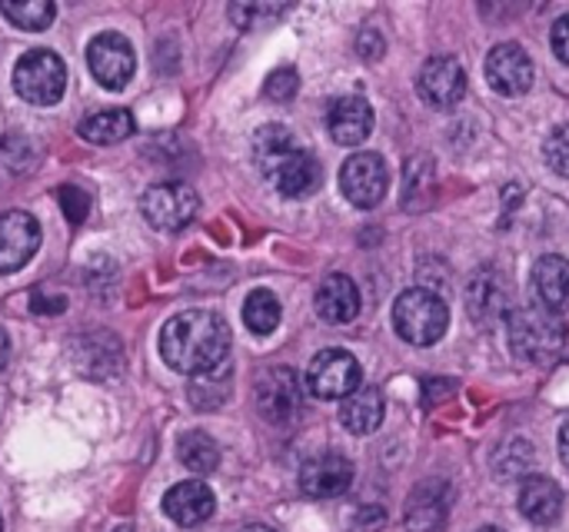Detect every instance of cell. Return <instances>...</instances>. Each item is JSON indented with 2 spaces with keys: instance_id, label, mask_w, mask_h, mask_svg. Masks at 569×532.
I'll use <instances>...</instances> for the list:
<instances>
[{
  "instance_id": "28",
  "label": "cell",
  "mask_w": 569,
  "mask_h": 532,
  "mask_svg": "<svg viewBox=\"0 0 569 532\" xmlns=\"http://www.w3.org/2000/svg\"><path fill=\"white\" fill-rule=\"evenodd\" d=\"M543 157H547V163H550V170H553L557 177H567L569 180V123L557 127V130L547 137Z\"/></svg>"
},
{
  "instance_id": "21",
  "label": "cell",
  "mask_w": 569,
  "mask_h": 532,
  "mask_svg": "<svg viewBox=\"0 0 569 532\" xmlns=\"http://www.w3.org/2000/svg\"><path fill=\"white\" fill-rule=\"evenodd\" d=\"M467 307H470V317L487 327V323H497L507 310V287L503 280L493 273V270H480L473 280H470V290H467Z\"/></svg>"
},
{
  "instance_id": "7",
  "label": "cell",
  "mask_w": 569,
  "mask_h": 532,
  "mask_svg": "<svg viewBox=\"0 0 569 532\" xmlns=\"http://www.w3.org/2000/svg\"><path fill=\"white\" fill-rule=\"evenodd\" d=\"M197 207H200L197 193L187 183H180V180L153 183L140 197V210H143L147 223L157 227V230H163V233L183 230L197 217Z\"/></svg>"
},
{
  "instance_id": "20",
  "label": "cell",
  "mask_w": 569,
  "mask_h": 532,
  "mask_svg": "<svg viewBox=\"0 0 569 532\" xmlns=\"http://www.w3.org/2000/svg\"><path fill=\"white\" fill-rule=\"evenodd\" d=\"M520 513L533 526H553L563 516V490L550 476H527L520 483Z\"/></svg>"
},
{
  "instance_id": "13",
  "label": "cell",
  "mask_w": 569,
  "mask_h": 532,
  "mask_svg": "<svg viewBox=\"0 0 569 532\" xmlns=\"http://www.w3.org/2000/svg\"><path fill=\"white\" fill-rule=\"evenodd\" d=\"M487 80L503 97H523L533 87V60L520 43H497L487 57Z\"/></svg>"
},
{
  "instance_id": "26",
  "label": "cell",
  "mask_w": 569,
  "mask_h": 532,
  "mask_svg": "<svg viewBox=\"0 0 569 532\" xmlns=\"http://www.w3.org/2000/svg\"><path fill=\"white\" fill-rule=\"evenodd\" d=\"M230 360L210 373H200L190 380V400L197 410H217L227 397H230Z\"/></svg>"
},
{
  "instance_id": "22",
  "label": "cell",
  "mask_w": 569,
  "mask_h": 532,
  "mask_svg": "<svg viewBox=\"0 0 569 532\" xmlns=\"http://www.w3.org/2000/svg\"><path fill=\"white\" fill-rule=\"evenodd\" d=\"M387 416V400L377 387H360L350 400H343L340 406V423L353 433V436H367L373 433Z\"/></svg>"
},
{
  "instance_id": "9",
  "label": "cell",
  "mask_w": 569,
  "mask_h": 532,
  "mask_svg": "<svg viewBox=\"0 0 569 532\" xmlns=\"http://www.w3.org/2000/svg\"><path fill=\"white\" fill-rule=\"evenodd\" d=\"M257 410L270 423H290L300 413L303 403V383L290 367H273L263 370L257 380Z\"/></svg>"
},
{
  "instance_id": "35",
  "label": "cell",
  "mask_w": 569,
  "mask_h": 532,
  "mask_svg": "<svg viewBox=\"0 0 569 532\" xmlns=\"http://www.w3.org/2000/svg\"><path fill=\"white\" fill-rule=\"evenodd\" d=\"M560 456H563V463L569 466V416L563 420V426H560Z\"/></svg>"
},
{
  "instance_id": "3",
  "label": "cell",
  "mask_w": 569,
  "mask_h": 532,
  "mask_svg": "<svg viewBox=\"0 0 569 532\" xmlns=\"http://www.w3.org/2000/svg\"><path fill=\"white\" fill-rule=\"evenodd\" d=\"M450 307L427 287H410L393 303V330L410 347H433L447 337Z\"/></svg>"
},
{
  "instance_id": "32",
  "label": "cell",
  "mask_w": 569,
  "mask_h": 532,
  "mask_svg": "<svg viewBox=\"0 0 569 532\" xmlns=\"http://www.w3.org/2000/svg\"><path fill=\"white\" fill-rule=\"evenodd\" d=\"M357 50H360L367 60H380L383 50H387V43H383V37H380L377 30H363V33L357 37Z\"/></svg>"
},
{
  "instance_id": "19",
  "label": "cell",
  "mask_w": 569,
  "mask_h": 532,
  "mask_svg": "<svg viewBox=\"0 0 569 532\" xmlns=\"http://www.w3.org/2000/svg\"><path fill=\"white\" fill-rule=\"evenodd\" d=\"M530 287H533L537 307H543V310L560 317L563 310H569V260L557 257V253L537 260Z\"/></svg>"
},
{
  "instance_id": "18",
  "label": "cell",
  "mask_w": 569,
  "mask_h": 532,
  "mask_svg": "<svg viewBox=\"0 0 569 532\" xmlns=\"http://www.w3.org/2000/svg\"><path fill=\"white\" fill-rule=\"evenodd\" d=\"M317 313L320 320L333 323V327H343V323H353L357 313H360V290L350 277L343 273H330L320 287H317Z\"/></svg>"
},
{
  "instance_id": "27",
  "label": "cell",
  "mask_w": 569,
  "mask_h": 532,
  "mask_svg": "<svg viewBox=\"0 0 569 532\" xmlns=\"http://www.w3.org/2000/svg\"><path fill=\"white\" fill-rule=\"evenodd\" d=\"M0 13L23 30H47L57 17V7L50 0H0Z\"/></svg>"
},
{
  "instance_id": "23",
  "label": "cell",
  "mask_w": 569,
  "mask_h": 532,
  "mask_svg": "<svg viewBox=\"0 0 569 532\" xmlns=\"http://www.w3.org/2000/svg\"><path fill=\"white\" fill-rule=\"evenodd\" d=\"M77 130H80V137H83L87 143H103V147H110V143H120V140L133 137L137 120H133L130 110L110 107V110H97V113L83 117Z\"/></svg>"
},
{
  "instance_id": "39",
  "label": "cell",
  "mask_w": 569,
  "mask_h": 532,
  "mask_svg": "<svg viewBox=\"0 0 569 532\" xmlns=\"http://www.w3.org/2000/svg\"><path fill=\"white\" fill-rule=\"evenodd\" d=\"M0 532H3V523H0Z\"/></svg>"
},
{
  "instance_id": "29",
  "label": "cell",
  "mask_w": 569,
  "mask_h": 532,
  "mask_svg": "<svg viewBox=\"0 0 569 532\" xmlns=\"http://www.w3.org/2000/svg\"><path fill=\"white\" fill-rule=\"evenodd\" d=\"M263 93H267L270 100H277V103L290 100V97L297 93V70H293V67L273 70V73L267 77V83H263Z\"/></svg>"
},
{
  "instance_id": "6",
  "label": "cell",
  "mask_w": 569,
  "mask_h": 532,
  "mask_svg": "<svg viewBox=\"0 0 569 532\" xmlns=\"http://www.w3.org/2000/svg\"><path fill=\"white\" fill-rule=\"evenodd\" d=\"M340 190L360 210L380 207L387 190H390L387 160L380 153H370V150H360V153L347 157L343 167H340Z\"/></svg>"
},
{
  "instance_id": "24",
  "label": "cell",
  "mask_w": 569,
  "mask_h": 532,
  "mask_svg": "<svg viewBox=\"0 0 569 532\" xmlns=\"http://www.w3.org/2000/svg\"><path fill=\"white\" fill-rule=\"evenodd\" d=\"M177 453H180V463L197 476H207V473H213L220 466V446L200 430L183 433L180 443H177Z\"/></svg>"
},
{
  "instance_id": "33",
  "label": "cell",
  "mask_w": 569,
  "mask_h": 532,
  "mask_svg": "<svg viewBox=\"0 0 569 532\" xmlns=\"http://www.w3.org/2000/svg\"><path fill=\"white\" fill-rule=\"evenodd\" d=\"M387 523V513L380 506H363L353 520V532H373Z\"/></svg>"
},
{
  "instance_id": "15",
  "label": "cell",
  "mask_w": 569,
  "mask_h": 532,
  "mask_svg": "<svg viewBox=\"0 0 569 532\" xmlns=\"http://www.w3.org/2000/svg\"><path fill=\"white\" fill-rule=\"evenodd\" d=\"M450 516V486L440 480H423L407 500V530L443 532Z\"/></svg>"
},
{
  "instance_id": "10",
  "label": "cell",
  "mask_w": 569,
  "mask_h": 532,
  "mask_svg": "<svg viewBox=\"0 0 569 532\" xmlns=\"http://www.w3.org/2000/svg\"><path fill=\"white\" fill-rule=\"evenodd\" d=\"M87 63H90V73L97 77V83H103L110 90L127 87L137 70L133 47L120 33H97L87 43Z\"/></svg>"
},
{
  "instance_id": "25",
  "label": "cell",
  "mask_w": 569,
  "mask_h": 532,
  "mask_svg": "<svg viewBox=\"0 0 569 532\" xmlns=\"http://www.w3.org/2000/svg\"><path fill=\"white\" fill-rule=\"evenodd\" d=\"M280 317H283L280 300H277L270 290H253V293L247 297V303H243V323H247V330L257 333V337L273 333V330L280 327Z\"/></svg>"
},
{
  "instance_id": "11",
  "label": "cell",
  "mask_w": 569,
  "mask_h": 532,
  "mask_svg": "<svg viewBox=\"0 0 569 532\" xmlns=\"http://www.w3.org/2000/svg\"><path fill=\"white\" fill-rule=\"evenodd\" d=\"M420 97L437 110H453L467 93V73L457 57H430L417 77Z\"/></svg>"
},
{
  "instance_id": "8",
  "label": "cell",
  "mask_w": 569,
  "mask_h": 532,
  "mask_svg": "<svg viewBox=\"0 0 569 532\" xmlns=\"http://www.w3.org/2000/svg\"><path fill=\"white\" fill-rule=\"evenodd\" d=\"M363 383V370L347 350H323L307 367V387L317 400H350Z\"/></svg>"
},
{
  "instance_id": "31",
  "label": "cell",
  "mask_w": 569,
  "mask_h": 532,
  "mask_svg": "<svg viewBox=\"0 0 569 532\" xmlns=\"http://www.w3.org/2000/svg\"><path fill=\"white\" fill-rule=\"evenodd\" d=\"M283 7H260V3H233L230 7V17L240 23V27H253L260 17H273V13H280Z\"/></svg>"
},
{
  "instance_id": "34",
  "label": "cell",
  "mask_w": 569,
  "mask_h": 532,
  "mask_svg": "<svg viewBox=\"0 0 569 532\" xmlns=\"http://www.w3.org/2000/svg\"><path fill=\"white\" fill-rule=\"evenodd\" d=\"M550 43H553V53H557L563 63H569V13L567 17H560V20L553 23Z\"/></svg>"
},
{
  "instance_id": "4",
  "label": "cell",
  "mask_w": 569,
  "mask_h": 532,
  "mask_svg": "<svg viewBox=\"0 0 569 532\" xmlns=\"http://www.w3.org/2000/svg\"><path fill=\"white\" fill-rule=\"evenodd\" d=\"M569 327L543 307H520L510 313V350L527 363H550L563 353Z\"/></svg>"
},
{
  "instance_id": "5",
  "label": "cell",
  "mask_w": 569,
  "mask_h": 532,
  "mask_svg": "<svg viewBox=\"0 0 569 532\" xmlns=\"http://www.w3.org/2000/svg\"><path fill=\"white\" fill-rule=\"evenodd\" d=\"M67 87V67L53 50H27L17 67H13V90L33 103V107H50L63 97Z\"/></svg>"
},
{
  "instance_id": "1",
  "label": "cell",
  "mask_w": 569,
  "mask_h": 532,
  "mask_svg": "<svg viewBox=\"0 0 569 532\" xmlns=\"http://www.w3.org/2000/svg\"><path fill=\"white\" fill-rule=\"evenodd\" d=\"M230 327L210 310H183L160 330V357L170 370L200 377L227 363Z\"/></svg>"
},
{
  "instance_id": "16",
  "label": "cell",
  "mask_w": 569,
  "mask_h": 532,
  "mask_svg": "<svg viewBox=\"0 0 569 532\" xmlns=\"http://www.w3.org/2000/svg\"><path fill=\"white\" fill-rule=\"evenodd\" d=\"M217 510V500H213V490L200 480H187V483H177L173 490H167L163 496V513L177 523V526H200L213 516Z\"/></svg>"
},
{
  "instance_id": "37",
  "label": "cell",
  "mask_w": 569,
  "mask_h": 532,
  "mask_svg": "<svg viewBox=\"0 0 569 532\" xmlns=\"http://www.w3.org/2000/svg\"><path fill=\"white\" fill-rule=\"evenodd\" d=\"M240 532H277V530H270V526H247V530H240Z\"/></svg>"
},
{
  "instance_id": "17",
  "label": "cell",
  "mask_w": 569,
  "mask_h": 532,
  "mask_svg": "<svg viewBox=\"0 0 569 532\" xmlns=\"http://www.w3.org/2000/svg\"><path fill=\"white\" fill-rule=\"evenodd\" d=\"M327 127H330V137L337 143L357 147L373 133V107L357 93L340 97V100H333V107L327 113Z\"/></svg>"
},
{
  "instance_id": "2",
  "label": "cell",
  "mask_w": 569,
  "mask_h": 532,
  "mask_svg": "<svg viewBox=\"0 0 569 532\" xmlns=\"http://www.w3.org/2000/svg\"><path fill=\"white\" fill-rule=\"evenodd\" d=\"M253 157L263 170V177L283 193V197H310L320 190L323 170L313 153L297 150L287 127L267 123L253 137Z\"/></svg>"
},
{
  "instance_id": "38",
  "label": "cell",
  "mask_w": 569,
  "mask_h": 532,
  "mask_svg": "<svg viewBox=\"0 0 569 532\" xmlns=\"http://www.w3.org/2000/svg\"><path fill=\"white\" fill-rule=\"evenodd\" d=\"M477 532H503V530H497V526H483V530H477Z\"/></svg>"
},
{
  "instance_id": "14",
  "label": "cell",
  "mask_w": 569,
  "mask_h": 532,
  "mask_svg": "<svg viewBox=\"0 0 569 532\" xmlns=\"http://www.w3.org/2000/svg\"><path fill=\"white\" fill-rule=\"evenodd\" d=\"M353 483V463L343 453H317L300 470V490L313 500L343 496Z\"/></svg>"
},
{
  "instance_id": "30",
  "label": "cell",
  "mask_w": 569,
  "mask_h": 532,
  "mask_svg": "<svg viewBox=\"0 0 569 532\" xmlns=\"http://www.w3.org/2000/svg\"><path fill=\"white\" fill-rule=\"evenodd\" d=\"M57 200H60V207H63V213H67L70 223H83V220H87V213H90V197H87L80 187H60V190H57Z\"/></svg>"
},
{
  "instance_id": "36",
  "label": "cell",
  "mask_w": 569,
  "mask_h": 532,
  "mask_svg": "<svg viewBox=\"0 0 569 532\" xmlns=\"http://www.w3.org/2000/svg\"><path fill=\"white\" fill-rule=\"evenodd\" d=\"M7 360H10V337L0 330V370L7 367Z\"/></svg>"
},
{
  "instance_id": "12",
  "label": "cell",
  "mask_w": 569,
  "mask_h": 532,
  "mask_svg": "<svg viewBox=\"0 0 569 532\" xmlns=\"http://www.w3.org/2000/svg\"><path fill=\"white\" fill-rule=\"evenodd\" d=\"M40 247V223L23 210L0 213V273H17Z\"/></svg>"
}]
</instances>
